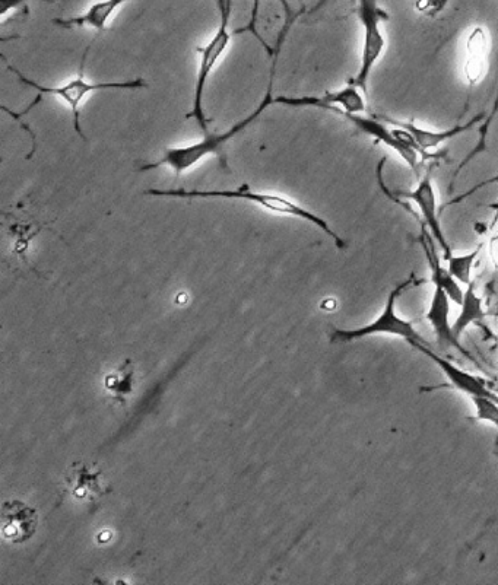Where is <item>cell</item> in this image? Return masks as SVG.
Segmentation results:
<instances>
[{
    "label": "cell",
    "instance_id": "obj_1",
    "mask_svg": "<svg viewBox=\"0 0 498 585\" xmlns=\"http://www.w3.org/2000/svg\"><path fill=\"white\" fill-rule=\"evenodd\" d=\"M145 195L151 197H168V199L198 200V199H220V200H239V202L252 203L259 206L265 211L277 213V215L290 216V218L301 219L309 222L320 231L325 232L333 243L339 249H345V241L332 230L331 225L322 216L317 215L310 209L304 208L300 203L294 202L290 197L277 195V193L255 192L247 189L246 186L239 189L231 190H187V189H170L158 190L151 189L145 192Z\"/></svg>",
    "mask_w": 498,
    "mask_h": 585
},
{
    "label": "cell",
    "instance_id": "obj_2",
    "mask_svg": "<svg viewBox=\"0 0 498 585\" xmlns=\"http://www.w3.org/2000/svg\"><path fill=\"white\" fill-rule=\"evenodd\" d=\"M279 44L277 50H279ZM277 59H278V52L274 54V63H272V71H271V78H269L268 89H266L265 97L263 100L260 101L258 107L249 114V116L244 117L243 120L237 122L236 125L231 126L230 129L225 130L224 133H220V135H205V138L202 141L196 143H190V145L186 146H174V148L166 149L164 152L163 158L161 160L151 162V164L142 165L139 168L141 173H145V171L157 170L160 167H168L173 170V173L176 174V177L182 176L183 173L186 171L192 170L193 167L196 165L201 164L206 157L209 155L217 154L218 149L222 148L225 143L233 141L239 133L246 130L247 127L252 125L255 120H258L260 116H262L263 111L266 110L269 106L274 104V75H275V68H277Z\"/></svg>",
    "mask_w": 498,
    "mask_h": 585
},
{
    "label": "cell",
    "instance_id": "obj_3",
    "mask_svg": "<svg viewBox=\"0 0 498 585\" xmlns=\"http://www.w3.org/2000/svg\"><path fill=\"white\" fill-rule=\"evenodd\" d=\"M414 279V276H411V278L406 279V281L389 292L385 307H383L382 313L377 316L376 320L371 321L366 326L357 327V329H333L331 332V342L350 343L355 342V340L366 339V337L370 336L388 335L402 337L411 346L417 345V343L427 345L423 336L418 333L414 321L402 319L396 313V302H398V298L401 297L402 292H405L409 286L414 284Z\"/></svg>",
    "mask_w": 498,
    "mask_h": 585
},
{
    "label": "cell",
    "instance_id": "obj_4",
    "mask_svg": "<svg viewBox=\"0 0 498 585\" xmlns=\"http://www.w3.org/2000/svg\"><path fill=\"white\" fill-rule=\"evenodd\" d=\"M87 53L88 49L84 54V59H82L81 69H79L78 75H76L74 79H71V81L66 82L65 85H59V87H47V85L38 84V82L31 81V79H28L27 76L22 75L21 72L17 71V69L9 66V69H11V71L18 76L19 81H21L22 84L36 89L40 95H52V97L60 98L63 103H66V106L71 108L72 113H74V126L76 133H78V135L81 136L84 141H87V138H85L84 132H82L79 107H81L82 101H84L88 95L94 94V92L98 91H107V89H139L147 87L144 79L139 78L133 79V81L120 82L88 81V79L85 78L84 72L85 62H87Z\"/></svg>",
    "mask_w": 498,
    "mask_h": 585
},
{
    "label": "cell",
    "instance_id": "obj_5",
    "mask_svg": "<svg viewBox=\"0 0 498 585\" xmlns=\"http://www.w3.org/2000/svg\"><path fill=\"white\" fill-rule=\"evenodd\" d=\"M220 25L215 31L214 37L206 43V46L199 47V69L196 78L195 92H193L192 111L187 114V119H195L199 123L203 133L209 135L208 117L205 116L203 108V97H205L206 85L214 72L215 66L227 53L231 43L230 15L231 0H220Z\"/></svg>",
    "mask_w": 498,
    "mask_h": 585
},
{
    "label": "cell",
    "instance_id": "obj_6",
    "mask_svg": "<svg viewBox=\"0 0 498 585\" xmlns=\"http://www.w3.org/2000/svg\"><path fill=\"white\" fill-rule=\"evenodd\" d=\"M358 18L363 25V46H361L360 68L351 84L369 95L371 73L382 60L386 50V37L383 21L386 14L380 9L377 0H358Z\"/></svg>",
    "mask_w": 498,
    "mask_h": 585
},
{
    "label": "cell",
    "instance_id": "obj_7",
    "mask_svg": "<svg viewBox=\"0 0 498 585\" xmlns=\"http://www.w3.org/2000/svg\"><path fill=\"white\" fill-rule=\"evenodd\" d=\"M274 104L291 108H320V110L328 111L336 107L351 114H364L367 111L366 94L351 82L347 87L338 91L325 92L323 95H303V97L281 95L275 98Z\"/></svg>",
    "mask_w": 498,
    "mask_h": 585
},
{
    "label": "cell",
    "instance_id": "obj_8",
    "mask_svg": "<svg viewBox=\"0 0 498 585\" xmlns=\"http://www.w3.org/2000/svg\"><path fill=\"white\" fill-rule=\"evenodd\" d=\"M329 111L338 114L342 119L350 122L355 129L360 130L364 135L370 136L374 141L388 146L389 149H392L395 154H398L405 161V164L414 173H420V152L412 148V146L406 145L405 142L399 141L393 129H390L385 123L373 119V117L363 116V114L347 113V111L341 110V108L332 107Z\"/></svg>",
    "mask_w": 498,
    "mask_h": 585
},
{
    "label": "cell",
    "instance_id": "obj_9",
    "mask_svg": "<svg viewBox=\"0 0 498 585\" xmlns=\"http://www.w3.org/2000/svg\"><path fill=\"white\" fill-rule=\"evenodd\" d=\"M412 348L417 349L418 352L431 359L442 370L444 377L447 378V384L436 387V389H453L461 391V393L466 394L468 397H491V399L498 400L497 394L493 390L488 389L485 381L478 378L477 375L466 373L458 365L431 351L423 343H417Z\"/></svg>",
    "mask_w": 498,
    "mask_h": 585
},
{
    "label": "cell",
    "instance_id": "obj_10",
    "mask_svg": "<svg viewBox=\"0 0 498 585\" xmlns=\"http://www.w3.org/2000/svg\"><path fill=\"white\" fill-rule=\"evenodd\" d=\"M405 197L417 205L418 211L423 216L424 225L433 235L437 246L442 249L444 259L452 256V250H450L446 235H444L442 222H440L439 202H437L436 189H434L430 174H425L412 192L405 193Z\"/></svg>",
    "mask_w": 498,
    "mask_h": 585
},
{
    "label": "cell",
    "instance_id": "obj_11",
    "mask_svg": "<svg viewBox=\"0 0 498 585\" xmlns=\"http://www.w3.org/2000/svg\"><path fill=\"white\" fill-rule=\"evenodd\" d=\"M466 57L463 78L471 88L478 87L490 69V37L482 25L472 28L466 37Z\"/></svg>",
    "mask_w": 498,
    "mask_h": 585
},
{
    "label": "cell",
    "instance_id": "obj_12",
    "mask_svg": "<svg viewBox=\"0 0 498 585\" xmlns=\"http://www.w3.org/2000/svg\"><path fill=\"white\" fill-rule=\"evenodd\" d=\"M450 302L452 301L447 297L446 292L439 286H434L433 297H431L430 307L425 314V320L433 327L434 335H436L440 345L456 349L472 361L474 358L463 348L459 337L453 332V324H450Z\"/></svg>",
    "mask_w": 498,
    "mask_h": 585
},
{
    "label": "cell",
    "instance_id": "obj_13",
    "mask_svg": "<svg viewBox=\"0 0 498 585\" xmlns=\"http://www.w3.org/2000/svg\"><path fill=\"white\" fill-rule=\"evenodd\" d=\"M420 244L421 247H423L428 266H430L431 282H433L434 286H439V288H442L453 304L459 305V307H461L465 291H462L461 284H459V282L456 281L452 275H450L447 267L443 266L442 260H440L439 257V251H437L436 240H434L433 235L430 234V231H425V228H423V232H421Z\"/></svg>",
    "mask_w": 498,
    "mask_h": 585
},
{
    "label": "cell",
    "instance_id": "obj_14",
    "mask_svg": "<svg viewBox=\"0 0 498 585\" xmlns=\"http://www.w3.org/2000/svg\"><path fill=\"white\" fill-rule=\"evenodd\" d=\"M3 533L15 543L27 542L37 530V511L21 501L2 505Z\"/></svg>",
    "mask_w": 498,
    "mask_h": 585
},
{
    "label": "cell",
    "instance_id": "obj_15",
    "mask_svg": "<svg viewBox=\"0 0 498 585\" xmlns=\"http://www.w3.org/2000/svg\"><path fill=\"white\" fill-rule=\"evenodd\" d=\"M482 119H484V114H478V116H475L474 119L469 120V122L465 123V125H458L444 130L424 129V127L415 125L414 122L390 123H393V125H398L399 127H402V129L408 130V132L411 133L412 138L415 139V143H417L418 148H420L421 154L424 155L425 152L433 151V149L439 148V146L443 145V143L452 141V139L458 138V136L471 132L472 129H475V127L480 125Z\"/></svg>",
    "mask_w": 498,
    "mask_h": 585
},
{
    "label": "cell",
    "instance_id": "obj_16",
    "mask_svg": "<svg viewBox=\"0 0 498 585\" xmlns=\"http://www.w3.org/2000/svg\"><path fill=\"white\" fill-rule=\"evenodd\" d=\"M130 0H98L93 3L84 14L78 17L68 19H55V24L63 28H93V30L103 31L107 27L111 17L122 9ZM282 5L287 0H279Z\"/></svg>",
    "mask_w": 498,
    "mask_h": 585
},
{
    "label": "cell",
    "instance_id": "obj_17",
    "mask_svg": "<svg viewBox=\"0 0 498 585\" xmlns=\"http://www.w3.org/2000/svg\"><path fill=\"white\" fill-rule=\"evenodd\" d=\"M482 319H485L484 301L478 295L474 282H472L466 288L465 295H463L461 313H459L458 319L453 323V332H455L456 336L461 337L462 333L471 324L478 323Z\"/></svg>",
    "mask_w": 498,
    "mask_h": 585
},
{
    "label": "cell",
    "instance_id": "obj_18",
    "mask_svg": "<svg viewBox=\"0 0 498 585\" xmlns=\"http://www.w3.org/2000/svg\"><path fill=\"white\" fill-rule=\"evenodd\" d=\"M481 250L482 244L481 246H478L477 249L462 254V256H455V254H452V256L444 259V262H446L447 265V270H449L450 275H452L459 284L465 286L472 284V267H474V263L477 262Z\"/></svg>",
    "mask_w": 498,
    "mask_h": 585
},
{
    "label": "cell",
    "instance_id": "obj_19",
    "mask_svg": "<svg viewBox=\"0 0 498 585\" xmlns=\"http://www.w3.org/2000/svg\"><path fill=\"white\" fill-rule=\"evenodd\" d=\"M107 389L113 391L116 399L126 405V396L132 393L133 386V362L130 359H126L123 365H120L119 371L114 374H110L106 378Z\"/></svg>",
    "mask_w": 498,
    "mask_h": 585
},
{
    "label": "cell",
    "instance_id": "obj_20",
    "mask_svg": "<svg viewBox=\"0 0 498 585\" xmlns=\"http://www.w3.org/2000/svg\"><path fill=\"white\" fill-rule=\"evenodd\" d=\"M74 476L76 478V482H78V485L75 486V495H78V497H85V494H87V492H90V494H98V495H103L104 492H101L100 486H98V476H100V473H95V475H93V473H90V470H88L87 466H84V464L81 463H75L74 464Z\"/></svg>",
    "mask_w": 498,
    "mask_h": 585
},
{
    "label": "cell",
    "instance_id": "obj_21",
    "mask_svg": "<svg viewBox=\"0 0 498 585\" xmlns=\"http://www.w3.org/2000/svg\"><path fill=\"white\" fill-rule=\"evenodd\" d=\"M475 421L491 424L498 429V400L491 397H471Z\"/></svg>",
    "mask_w": 498,
    "mask_h": 585
},
{
    "label": "cell",
    "instance_id": "obj_22",
    "mask_svg": "<svg viewBox=\"0 0 498 585\" xmlns=\"http://www.w3.org/2000/svg\"><path fill=\"white\" fill-rule=\"evenodd\" d=\"M450 0H412L414 11L424 18H436L446 9Z\"/></svg>",
    "mask_w": 498,
    "mask_h": 585
},
{
    "label": "cell",
    "instance_id": "obj_23",
    "mask_svg": "<svg viewBox=\"0 0 498 585\" xmlns=\"http://www.w3.org/2000/svg\"><path fill=\"white\" fill-rule=\"evenodd\" d=\"M491 184H498V174L496 177L490 178V180H484L481 181L480 184H477V186L474 187V189L468 190V192L463 193V195L456 197L455 200H450L449 203H447V206H452V205H456V203H461L462 200L468 199L469 196L474 195V193L480 192L481 189H484V187H488L491 186ZM497 209H498V205H497ZM497 218H498V213H497Z\"/></svg>",
    "mask_w": 498,
    "mask_h": 585
},
{
    "label": "cell",
    "instance_id": "obj_24",
    "mask_svg": "<svg viewBox=\"0 0 498 585\" xmlns=\"http://www.w3.org/2000/svg\"><path fill=\"white\" fill-rule=\"evenodd\" d=\"M27 0H0V18H5L9 12L17 11Z\"/></svg>",
    "mask_w": 498,
    "mask_h": 585
},
{
    "label": "cell",
    "instance_id": "obj_25",
    "mask_svg": "<svg viewBox=\"0 0 498 585\" xmlns=\"http://www.w3.org/2000/svg\"><path fill=\"white\" fill-rule=\"evenodd\" d=\"M488 250H490L491 260H493L494 266L498 269V234L491 238Z\"/></svg>",
    "mask_w": 498,
    "mask_h": 585
},
{
    "label": "cell",
    "instance_id": "obj_26",
    "mask_svg": "<svg viewBox=\"0 0 498 585\" xmlns=\"http://www.w3.org/2000/svg\"><path fill=\"white\" fill-rule=\"evenodd\" d=\"M496 104H498V98H497V100H496Z\"/></svg>",
    "mask_w": 498,
    "mask_h": 585
}]
</instances>
